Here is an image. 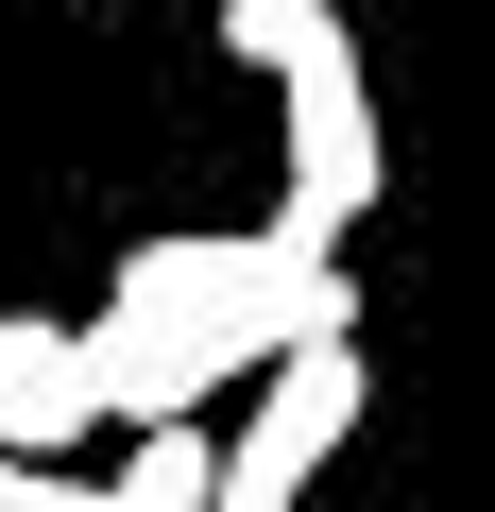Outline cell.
<instances>
[{
    "label": "cell",
    "mask_w": 495,
    "mask_h": 512,
    "mask_svg": "<svg viewBox=\"0 0 495 512\" xmlns=\"http://www.w3.org/2000/svg\"><path fill=\"white\" fill-rule=\"evenodd\" d=\"M308 325H359V274H342V239L325 222H171L120 256V291L86 308V376H103V427L137 410H222L239 376H257L274 342Z\"/></svg>",
    "instance_id": "6da1fadb"
},
{
    "label": "cell",
    "mask_w": 495,
    "mask_h": 512,
    "mask_svg": "<svg viewBox=\"0 0 495 512\" xmlns=\"http://www.w3.org/2000/svg\"><path fill=\"white\" fill-rule=\"evenodd\" d=\"M222 52L274 86V205L325 222V239H359L376 188H393V154H376V69L342 35V0H222Z\"/></svg>",
    "instance_id": "7a4b0ae2"
},
{
    "label": "cell",
    "mask_w": 495,
    "mask_h": 512,
    "mask_svg": "<svg viewBox=\"0 0 495 512\" xmlns=\"http://www.w3.org/2000/svg\"><path fill=\"white\" fill-rule=\"evenodd\" d=\"M239 393H257V410L222 427V512H291V495L342 461V427L376 410V376H359V325H308V342H274Z\"/></svg>",
    "instance_id": "3957f363"
},
{
    "label": "cell",
    "mask_w": 495,
    "mask_h": 512,
    "mask_svg": "<svg viewBox=\"0 0 495 512\" xmlns=\"http://www.w3.org/2000/svg\"><path fill=\"white\" fill-rule=\"evenodd\" d=\"M0 444L18 461H69V444H103V376H86V325H0Z\"/></svg>",
    "instance_id": "277c9868"
},
{
    "label": "cell",
    "mask_w": 495,
    "mask_h": 512,
    "mask_svg": "<svg viewBox=\"0 0 495 512\" xmlns=\"http://www.w3.org/2000/svg\"><path fill=\"white\" fill-rule=\"evenodd\" d=\"M103 512H222V427L205 410H137L103 461Z\"/></svg>",
    "instance_id": "5b68a950"
},
{
    "label": "cell",
    "mask_w": 495,
    "mask_h": 512,
    "mask_svg": "<svg viewBox=\"0 0 495 512\" xmlns=\"http://www.w3.org/2000/svg\"><path fill=\"white\" fill-rule=\"evenodd\" d=\"M69 495V461H18V444H0V512H52Z\"/></svg>",
    "instance_id": "8992f818"
}]
</instances>
